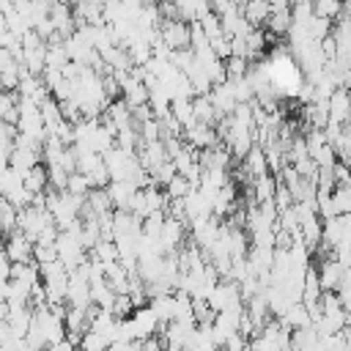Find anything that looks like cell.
<instances>
[{"instance_id": "1", "label": "cell", "mask_w": 351, "mask_h": 351, "mask_svg": "<svg viewBox=\"0 0 351 351\" xmlns=\"http://www.w3.org/2000/svg\"><path fill=\"white\" fill-rule=\"evenodd\" d=\"M49 222H52V214H49L44 206H22V208H16V228H19L30 241H36L38 230L47 228Z\"/></svg>"}, {"instance_id": "2", "label": "cell", "mask_w": 351, "mask_h": 351, "mask_svg": "<svg viewBox=\"0 0 351 351\" xmlns=\"http://www.w3.org/2000/svg\"><path fill=\"white\" fill-rule=\"evenodd\" d=\"M206 302H208V307L217 313V310H228V307H236V304H241V293H239V282L236 280H217L214 282V288L208 291V296H206Z\"/></svg>"}, {"instance_id": "3", "label": "cell", "mask_w": 351, "mask_h": 351, "mask_svg": "<svg viewBox=\"0 0 351 351\" xmlns=\"http://www.w3.org/2000/svg\"><path fill=\"white\" fill-rule=\"evenodd\" d=\"M3 250H5V258H8L11 263H16V261H22V263L33 261V241H30L19 228H14V230L5 233Z\"/></svg>"}, {"instance_id": "4", "label": "cell", "mask_w": 351, "mask_h": 351, "mask_svg": "<svg viewBox=\"0 0 351 351\" xmlns=\"http://www.w3.org/2000/svg\"><path fill=\"white\" fill-rule=\"evenodd\" d=\"M186 241V225L173 219V217H165L162 222V230H159V244L165 252H176L181 244Z\"/></svg>"}, {"instance_id": "5", "label": "cell", "mask_w": 351, "mask_h": 351, "mask_svg": "<svg viewBox=\"0 0 351 351\" xmlns=\"http://www.w3.org/2000/svg\"><path fill=\"white\" fill-rule=\"evenodd\" d=\"M346 271H348V269H343L332 255L318 258V263H315V274H318V285H321V291H335L337 282H340V277H343Z\"/></svg>"}, {"instance_id": "6", "label": "cell", "mask_w": 351, "mask_h": 351, "mask_svg": "<svg viewBox=\"0 0 351 351\" xmlns=\"http://www.w3.org/2000/svg\"><path fill=\"white\" fill-rule=\"evenodd\" d=\"M208 99H211V104H214L217 115H230V112H233V107L239 104L228 80H225V82H214V85H211V90H208Z\"/></svg>"}, {"instance_id": "7", "label": "cell", "mask_w": 351, "mask_h": 351, "mask_svg": "<svg viewBox=\"0 0 351 351\" xmlns=\"http://www.w3.org/2000/svg\"><path fill=\"white\" fill-rule=\"evenodd\" d=\"M326 110H329V118L337 121V123H348V112H351V101H348V88L346 85H337L329 99H326Z\"/></svg>"}, {"instance_id": "8", "label": "cell", "mask_w": 351, "mask_h": 351, "mask_svg": "<svg viewBox=\"0 0 351 351\" xmlns=\"http://www.w3.org/2000/svg\"><path fill=\"white\" fill-rule=\"evenodd\" d=\"M181 140H184V143H189L192 148H208V145L219 143V140H217L214 126L200 123V121H195L192 126H186V129H184V134H181Z\"/></svg>"}, {"instance_id": "9", "label": "cell", "mask_w": 351, "mask_h": 351, "mask_svg": "<svg viewBox=\"0 0 351 351\" xmlns=\"http://www.w3.org/2000/svg\"><path fill=\"white\" fill-rule=\"evenodd\" d=\"M241 173H247V178H258V176H266V173H269L263 148H261L258 143H252L250 151L241 156Z\"/></svg>"}, {"instance_id": "10", "label": "cell", "mask_w": 351, "mask_h": 351, "mask_svg": "<svg viewBox=\"0 0 351 351\" xmlns=\"http://www.w3.org/2000/svg\"><path fill=\"white\" fill-rule=\"evenodd\" d=\"M49 19H52L55 30H58L63 38H66L69 33H74V14H71V5H69V3H63V0L52 3V5H49Z\"/></svg>"}, {"instance_id": "11", "label": "cell", "mask_w": 351, "mask_h": 351, "mask_svg": "<svg viewBox=\"0 0 351 351\" xmlns=\"http://www.w3.org/2000/svg\"><path fill=\"white\" fill-rule=\"evenodd\" d=\"M36 162H41V148H33V145H14L11 154H8V165L19 173L33 167Z\"/></svg>"}, {"instance_id": "12", "label": "cell", "mask_w": 351, "mask_h": 351, "mask_svg": "<svg viewBox=\"0 0 351 351\" xmlns=\"http://www.w3.org/2000/svg\"><path fill=\"white\" fill-rule=\"evenodd\" d=\"M104 189H107V195H110L112 208H126V203H129V197H132V192H134L137 186L129 184V181H123V178H110Z\"/></svg>"}, {"instance_id": "13", "label": "cell", "mask_w": 351, "mask_h": 351, "mask_svg": "<svg viewBox=\"0 0 351 351\" xmlns=\"http://www.w3.org/2000/svg\"><path fill=\"white\" fill-rule=\"evenodd\" d=\"M263 27H266L271 36L285 38V33H288V27H291V8H271L269 16H266V22H263Z\"/></svg>"}, {"instance_id": "14", "label": "cell", "mask_w": 351, "mask_h": 351, "mask_svg": "<svg viewBox=\"0 0 351 351\" xmlns=\"http://www.w3.org/2000/svg\"><path fill=\"white\" fill-rule=\"evenodd\" d=\"M181 22H197L203 14H208V0H173Z\"/></svg>"}, {"instance_id": "15", "label": "cell", "mask_w": 351, "mask_h": 351, "mask_svg": "<svg viewBox=\"0 0 351 351\" xmlns=\"http://www.w3.org/2000/svg\"><path fill=\"white\" fill-rule=\"evenodd\" d=\"M22 186L30 189L33 195H36V192H44V189H47V165H44V162H36L33 167H27V170L22 173Z\"/></svg>"}, {"instance_id": "16", "label": "cell", "mask_w": 351, "mask_h": 351, "mask_svg": "<svg viewBox=\"0 0 351 351\" xmlns=\"http://www.w3.org/2000/svg\"><path fill=\"white\" fill-rule=\"evenodd\" d=\"M269 11H271V5H269L266 0H247V3L241 5V16H244L252 27H263Z\"/></svg>"}, {"instance_id": "17", "label": "cell", "mask_w": 351, "mask_h": 351, "mask_svg": "<svg viewBox=\"0 0 351 351\" xmlns=\"http://www.w3.org/2000/svg\"><path fill=\"white\" fill-rule=\"evenodd\" d=\"M274 189H277V176L274 173H266V176L252 178V197H255V203L271 200L274 197Z\"/></svg>"}, {"instance_id": "18", "label": "cell", "mask_w": 351, "mask_h": 351, "mask_svg": "<svg viewBox=\"0 0 351 351\" xmlns=\"http://www.w3.org/2000/svg\"><path fill=\"white\" fill-rule=\"evenodd\" d=\"M148 307L154 310V315H156L159 324H167L173 318V291L170 293H162V296H151L148 299Z\"/></svg>"}, {"instance_id": "19", "label": "cell", "mask_w": 351, "mask_h": 351, "mask_svg": "<svg viewBox=\"0 0 351 351\" xmlns=\"http://www.w3.org/2000/svg\"><path fill=\"white\" fill-rule=\"evenodd\" d=\"M343 11H348V5H346V0H313V14L315 16H321V19H335V16H340Z\"/></svg>"}, {"instance_id": "20", "label": "cell", "mask_w": 351, "mask_h": 351, "mask_svg": "<svg viewBox=\"0 0 351 351\" xmlns=\"http://www.w3.org/2000/svg\"><path fill=\"white\" fill-rule=\"evenodd\" d=\"M170 112L173 118L186 129L195 123V112H192V99H170Z\"/></svg>"}, {"instance_id": "21", "label": "cell", "mask_w": 351, "mask_h": 351, "mask_svg": "<svg viewBox=\"0 0 351 351\" xmlns=\"http://www.w3.org/2000/svg\"><path fill=\"white\" fill-rule=\"evenodd\" d=\"M329 197H332L335 214H351V189H348V184H335Z\"/></svg>"}, {"instance_id": "22", "label": "cell", "mask_w": 351, "mask_h": 351, "mask_svg": "<svg viewBox=\"0 0 351 351\" xmlns=\"http://www.w3.org/2000/svg\"><path fill=\"white\" fill-rule=\"evenodd\" d=\"M329 145H332V151H335V156H337L340 162H348V151H351V129H348V123L340 126L337 137H335Z\"/></svg>"}, {"instance_id": "23", "label": "cell", "mask_w": 351, "mask_h": 351, "mask_svg": "<svg viewBox=\"0 0 351 351\" xmlns=\"http://www.w3.org/2000/svg\"><path fill=\"white\" fill-rule=\"evenodd\" d=\"M63 189L71 192V195H85V192L90 189V181H88L85 173L71 170V173H66V186H63Z\"/></svg>"}, {"instance_id": "24", "label": "cell", "mask_w": 351, "mask_h": 351, "mask_svg": "<svg viewBox=\"0 0 351 351\" xmlns=\"http://www.w3.org/2000/svg\"><path fill=\"white\" fill-rule=\"evenodd\" d=\"M107 346H110V340L96 329H85L82 337H80V348H85V351H101Z\"/></svg>"}, {"instance_id": "25", "label": "cell", "mask_w": 351, "mask_h": 351, "mask_svg": "<svg viewBox=\"0 0 351 351\" xmlns=\"http://www.w3.org/2000/svg\"><path fill=\"white\" fill-rule=\"evenodd\" d=\"M200 27H203V33H206V38L211 41V38H219L222 36V25H219V14H214V11H208V14H203L200 19Z\"/></svg>"}, {"instance_id": "26", "label": "cell", "mask_w": 351, "mask_h": 351, "mask_svg": "<svg viewBox=\"0 0 351 351\" xmlns=\"http://www.w3.org/2000/svg\"><path fill=\"white\" fill-rule=\"evenodd\" d=\"M162 189L167 192V197H184V195L192 189V184H189V181H186L181 173H176V176H173V178H170V181H167Z\"/></svg>"}, {"instance_id": "27", "label": "cell", "mask_w": 351, "mask_h": 351, "mask_svg": "<svg viewBox=\"0 0 351 351\" xmlns=\"http://www.w3.org/2000/svg\"><path fill=\"white\" fill-rule=\"evenodd\" d=\"M222 63H225V80H236V77H244V71H247V63H250V60L236 58V55H228Z\"/></svg>"}, {"instance_id": "28", "label": "cell", "mask_w": 351, "mask_h": 351, "mask_svg": "<svg viewBox=\"0 0 351 351\" xmlns=\"http://www.w3.org/2000/svg\"><path fill=\"white\" fill-rule=\"evenodd\" d=\"M14 228H16V208L3 197V200H0V230L8 233V230H14Z\"/></svg>"}, {"instance_id": "29", "label": "cell", "mask_w": 351, "mask_h": 351, "mask_svg": "<svg viewBox=\"0 0 351 351\" xmlns=\"http://www.w3.org/2000/svg\"><path fill=\"white\" fill-rule=\"evenodd\" d=\"M228 82H230V88H233L236 101H250V99L255 96V90H252V85H250L247 77H236V80H228Z\"/></svg>"}, {"instance_id": "30", "label": "cell", "mask_w": 351, "mask_h": 351, "mask_svg": "<svg viewBox=\"0 0 351 351\" xmlns=\"http://www.w3.org/2000/svg\"><path fill=\"white\" fill-rule=\"evenodd\" d=\"M132 299H129V293H115V299H112V304H110V313L115 315V318H126V315H132Z\"/></svg>"}, {"instance_id": "31", "label": "cell", "mask_w": 351, "mask_h": 351, "mask_svg": "<svg viewBox=\"0 0 351 351\" xmlns=\"http://www.w3.org/2000/svg\"><path fill=\"white\" fill-rule=\"evenodd\" d=\"M203 71H206V77L211 80V85H214V82H225V63H222L219 58H214L211 63H206Z\"/></svg>"}, {"instance_id": "32", "label": "cell", "mask_w": 351, "mask_h": 351, "mask_svg": "<svg viewBox=\"0 0 351 351\" xmlns=\"http://www.w3.org/2000/svg\"><path fill=\"white\" fill-rule=\"evenodd\" d=\"M58 252H55V244H36L33 241V261L36 263H47V261H55Z\"/></svg>"}, {"instance_id": "33", "label": "cell", "mask_w": 351, "mask_h": 351, "mask_svg": "<svg viewBox=\"0 0 351 351\" xmlns=\"http://www.w3.org/2000/svg\"><path fill=\"white\" fill-rule=\"evenodd\" d=\"M208 47H211V49H214V55H217V58H222V60L230 55V41H228V36L211 38V41H208Z\"/></svg>"}, {"instance_id": "34", "label": "cell", "mask_w": 351, "mask_h": 351, "mask_svg": "<svg viewBox=\"0 0 351 351\" xmlns=\"http://www.w3.org/2000/svg\"><path fill=\"white\" fill-rule=\"evenodd\" d=\"M222 346L230 348V351H241V348H247V337H244L241 332H230V335L222 340Z\"/></svg>"}, {"instance_id": "35", "label": "cell", "mask_w": 351, "mask_h": 351, "mask_svg": "<svg viewBox=\"0 0 351 351\" xmlns=\"http://www.w3.org/2000/svg\"><path fill=\"white\" fill-rule=\"evenodd\" d=\"M0 90H3V88H0Z\"/></svg>"}, {"instance_id": "36", "label": "cell", "mask_w": 351, "mask_h": 351, "mask_svg": "<svg viewBox=\"0 0 351 351\" xmlns=\"http://www.w3.org/2000/svg\"><path fill=\"white\" fill-rule=\"evenodd\" d=\"M310 3H313V0H310Z\"/></svg>"}]
</instances>
